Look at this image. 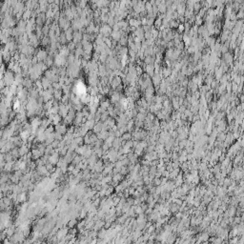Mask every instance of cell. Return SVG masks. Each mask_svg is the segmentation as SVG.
I'll use <instances>...</instances> for the list:
<instances>
[{"mask_svg":"<svg viewBox=\"0 0 244 244\" xmlns=\"http://www.w3.org/2000/svg\"><path fill=\"white\" fill-rule=\"evenodd\" d=\"M13 80H15V76L11 72H8L4 75V83L6 85H11L13 82Z\"/></svg>","mask_w":244,"mask_h":244,"instance_id":"6da1fadb","label":"cell"}]
</instances>
